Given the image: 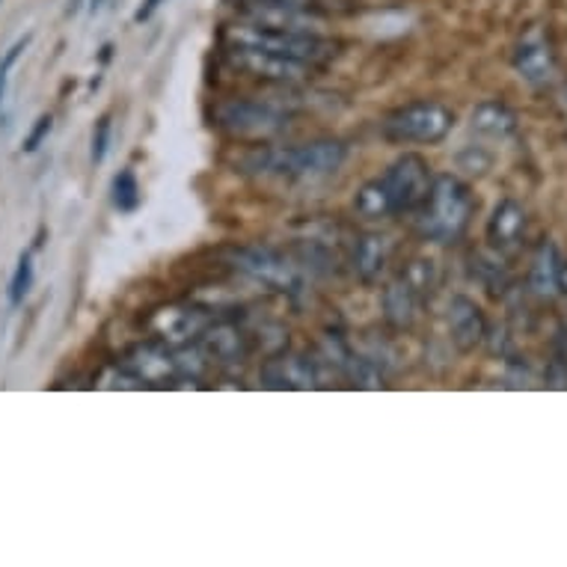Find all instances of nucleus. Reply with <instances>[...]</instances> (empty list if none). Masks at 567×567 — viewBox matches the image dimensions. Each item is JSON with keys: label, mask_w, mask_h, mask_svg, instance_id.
I'll return each instance as SVG.
<instances>
[{"label": "nucleus", "mask_w": 567, "mask_h": 567, "mask_svg": "<svg viewBox=\"0 0 567 567\" xmlns=\"http://www.w3.org/2000/svg\"><path fill=\"white\" fill-rule=\"evenodd\" d=\"M431 167L422 155H401L392 161L390 169L381 178L365 182L353 196V212L363 220H383V217L413 215L425 203L431 190Z\"/></svg>", "instance_id": "f257e3e1"}, {"label": "nucleus", "mask_w": 567, "mask_h": 567, "mask_svg": "<svg viewBox=\"0 0 567 567\" xmlns=\"http://www.w3.org/2000/svg\"><path fill=\"white\" fill-rule=\"evenodd\" d=\"M348 146L342 140H312L300 146H261L241 161L247 173L286 178V182H312L324 178L344 164Z\"/></svg>", "instance_id": "f03ea898"}, {"label": "nucleus", "mask_w": 567, "mask_h": 567, "mask_svg": "<svg viewBox=\"0 0 567 567\" xmlns=\"http://www.w3.org/2000/svg\"><path fill=\"white\" fill-rule=\"evenodd\" d=\"M473 190L457 176L446 173L431 182L425 203L419 205V235L434 244H455L473 220Z\"/></svg>", "instance_id": "7ed1b4c3"}, {"label": "nucleus", "mask_w": 567, "mask_h": 567, "mask_svg": "<svg viewBox=\"0 0 567 567\" xmlns=\"http://www.w3.org/2000/svg\"><path fill=\"white\" fill-rule=\"evenodd\" d=\"M226 42L259 48V51H270V54H279V56H289V60L307 63L312 65V69L336 60V56H339V48H342L336 39L321 37V33L256 28V24H247V21H241L238 28L229 30V33H226Z\"/></svg>", "instance_id": "20e7f679"}, {"label": "nucleus", "mask_w": 567, "mask_h": 567, "mask_svg": "<svg viewBox=\"0 0 567 567\" xmlns=\"http://www.w3.org/2000/svg\"><path fill=\"white\" fill-rule=\"evenodd\" d=\"M289 113L265 99H226L215 107L217 128L238 140H270L289 128Z\"/></svg>", "instance_id": "39448f33"}, {"label": "nucleus", "mask_w": 567, "mask_h": 567, "mask_svg": "<svg viewBox=\"0 0 567 567\" xmlns=\"http://www.w3.org/2000/svg\"><path fill=\"white\" fill-rule=\"evenodd\" d=\"M455 128V113L440 102H413L404 104L399 111H392L383 120L381 131L390 143H419L431 146L449 137V131Z\"/></svg>", "instance_id": "423d86ee"}, {"label": "nucleus", "mask_w": 567, "mask_h": 567, "mask_svg": "<svg viewBox=\"0 0 567 567\" xmlns=\"http://www.w3.org/2000/svg\"><path fill=\"white\" fill-rule=\"evenodd\" d=\"M226 265H233L238 274L256 279L265 289L279 291V295H298L300 291L298 268L270 247H229Z\"/></svg>", "instance_id": "0eeeda50"}, {"label": "nucleus", "mask_w": 567, "mask_h": 567, "mask_svg": "<svg viewBox=\"0 0 567 567\" xmlns=\"http://www.w3.org/2000/svg\"><path fill=\"white\" fill-rule=\"evenodd\" d=\"M226 63L233 65L238 75L277 86L303 84L312 75V65L289 60V56L270 54V51H259V48L235 45V42H226Z\"/></svg>", "instance_id": "6e6552de"}, {"label": "nucleus", "mask_w": 567, "mask_h": 567, "mask_svg": "<svg viewBox=\"0 0 567 567\" xmlns=\"http://www.w3.org/2000/svg\"><path fill=\"white\" fill-rule=\"evenodd\" d=\"M212 316L208 309L203 307H182V303H169V307H161L152 312L150 330L152 336L164 344H190L199 339L205 327H208Z\"/></svg>", "instance_id": "1a4fd4ad"}, {"label": "nucleus", "mask_w": 567, "mask_h": 567, "mask_svg": "<svg viewBox=\"0 0 567 567\" xmlns=\"http://www.w3.org/2000/svg\"><path fill=\"white\" fill-rule=\"evenodd\" d=\"M196 348L212 365H241L250 357V336L233 321H208L196 339Z\"/></svg>", "instance_id": "9d476101"}, {"label": "nucleus", "mask_w": 567, "mask_h": 567, "mask_svg": "<svg viewBox=\"0 0 567 567\" xmlns=\"http://www.w3.org/2000/svg\"><path fill=\"white\" fill-rule=\"evenodd\" d=\"M261 383L270 390H312L318 383L316 363L303 353H277L261 365Z\"/></svg>", "instance_id": "9b49d317"}, {"label": "nucleus", "mask_w": 567, "mask_h": 567, "mask_svg": "<svg viewBox=\"0 0 567 567\" xmlns=\"http://www.w3.org/2000/svg\"><path fill=\"white\" fill-rule=\"evenodd\" d=\"M449 336H452L457 351L464 353L475 351L484 342L487 321H484V312L475 300L464 298V295L452 298V303H449Z\"/></svg>", "instance_id": "f8f14e48"}, {"label": "nucleus", "mask_w": 567, "mask_h": 567, "mask_svg": "<svg viewBox=\"0 0 567 567\" xmlns=\"http://www.w3.org/2000/svg\"><path fill=\"white\" fill-rule=\"evenodd\" d=\"M514 69L523 81L540 86L553 81L556 75V54H553V45L547 42V37H540L538 30L523 39L517 51H514Z\"/></svg>", "instance_id": "ddd939ff"}, {"label": "nucleus", "mask_w": 567, "mask_h": 567, "mask_svg": "<svg viewBox=\"0 0 567 567\" xmlns=\"http://www.w3.org/2000/svg\"><path fill=\"white\" fill-rule=\"evenodd\" d=\"M526 235V208L517 199H503L487 220V241L496 252H514Z\"/></svg>", "instance_id": "4468645a"}, {"label": "nucleus", "mask_w": 567, "mask_h": 567, "mask_svg": "<svg viewBox=\"0 0 567 567\" xmlns=\"http://www.w3.org/2000/svg\"><path fill=\"white\" fill-rule=\"evenodd\" d=\"M392 256V241L386 235L369 233L363 238H357L351 252V268L360 282H378L381 274L386 270Z\"/></svg>", "instance_id": "2eb2a0df"}, {"label": "nucleus", "mask_w": 567, "mask_h": 567, "mask_svg": "<svg viewBox=\"0 0 567 567\" xmlns=\"http://www.w3.org/2000/svg\"><path fill=\"white\" fill-rule=\"evenodd\" d=\"M381 307L386 324L395 327V330H410L413 321H416L419 309H422V298L413 291L408 279L399 274L392 282H386V289L381 295Z\"/></svg>", "instance_id": "dca6fc26"}, {"label": "nucleus", "mask_w": 567, "mask_h": 567, "mask_svg": "<svg viewBox=\"0 0 567 567\" xmlns=\"http://www.w3.org/2000/svg\"><path fill=\"white\" fill-rule=\"evenodd\" d=\"M561 256H558V247L553 241H540L535 256H532L529 268V286L538 298L549 300L558 295V277H561Z\"/></svg>", "instance_id": "f3484780"}, {"label": "nucleus", "mask_w": 567, "mask_h": 567, "mask_svg": "<svg viewBox=\"0 0 567 567\" xmlns=\"http://www.w3.org/2000/svg\"><path fill=\"white\" fill-rule=\"evenodd\" d=\"M473 131L491 140H508L517 131V113L503 102H482L473 111Z\"/></svg>", "instance_id": "a211bd4d"}, {"label": "nucleus", "mask_w": 567, "mask_h": 567, "mask_svg": "<svg viewBox=\"0 0 567 567\" xmlns=\"http://www.w3.org/2000/svg\"><path fill=\"white\" fill-rule=\"evenodd\" d=\"M401 277L408 279L413 291H416L422 303L434 295V286H437V270H434V261L429 259H413L408 268L401 270Z\"/></svg>", "instance_id": "6ab92c4d"}, {"label": "nucleus", "mask_w": 567, "mask_h": 567, "mask_svg": "<svg viewBox=\"0 0 567 567\" xmlns=\"http://www.w3.org/2000/svg\"><path fill=\"white\" fill-rule=\"evenodd\" d=\"M113 205L120 208L122 215H131V212H137L140 205V185L137 176H134V169H120L116 176H113Z\"/></svg>", "instance_id": "aec40b11"}, {"label": "nucleus", "mask_w": 567, "mask_h": 567, "mask_svg": "<svg viewBox=\"0 0 567 567\" xmlns=\"http://www.w3.org/2000/svg\"><path fill=\"white\" fill-rule=\"evenodd\" d=\"M30 286H33V256L30 252H21L19 256V268L10 279V303L12 307H21L24 298H28Z\"/></svg>", "instance_id": "412c9836"}, {"label": "nucleus", "mask_w": 567, "mask_h": 567, "mask_svg": "<svg viewBox=\"0 0 567 567\" xmlns=\"http://www.w3.org/2000/svg\"><path fill=\"white\" fill-rule=\"evenodd\" d=\"M111 113H104L102 120L95 122L93 128V164H102L107 158V150H111Z\"/></svg>", "instance_id": "4be33fe9"}, {"label": "nucleus", "mask_w": 567, "mask_h": 567, "mask_svg": "<svg viewBox=\"0 0 567 567\" xmlns=\"http://www.w3.org/2000/svg\"><path fill=\"white\" fill-rule=\"evenodd\" d=\"M30 39H19L16 45L7 51V56H3V63H0V102H3V93H7V78H10V69L16 65V60H19V54L28 48Z\"/></svg>", "instance_id": "5701e85b"}, {"label": "nucleus", "mask_w": 567, "mask_h": 567, "mask_svg": "<svg viewBox=\"0 0 567 567\" xmlns=\"http://www.w3.org/2000/svg\"><path fill=\"white\" fill-rule=\"evenodd\" d=\"M51 125H54V120H51V116H39L37 125H33V131H30L28 140H24V152H37L39 146H42V140L51 134Z\"/></svg>", "instance_id": "b1692460"}, {"label": "nucleus", "mask_w": 567, "mask_h": 567, "mask_svg": "<svg viewBox=\"0 0 567 567\" xmlns=\"http://www.w3.org/2000/svg\"><path fill=\"white\" fill-rule=\"evenodd\" d=\"M161 3H167V0H143V7H140L137 12H134V21L137 24H143V21H150L155 12H158Z\"/></svg>", "instance_id": "393cba45"}, {"label": "nucleus", "mask_w": 567, "mask_h": 567, "mask_svg": "<svg viewBox=\"0 0 567 567\" xmlns=\"http://www.w3.org/2000/svg\"><path fill=\"white\" fill-rule=\"evenodd\" d=\"M558 291L567 295V265H561V277H558Z\"/></svg>", "instance_id": "a878e982"}, {"label": "nucleus", "mask_w": 567, "mask_h": 567, "mask_svg": "<svg viewBox=\"0 0 567 567\" xmlns=\"http://www.w3.org/2000/svg\"><path fill=\"white\" fill-rule=\"evenodd\" d=\"M102 3H104V0H90V10H99V7H102Z\"/></svg>", "instance_id": "bb28decb"}]
</instances>
